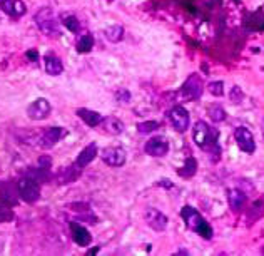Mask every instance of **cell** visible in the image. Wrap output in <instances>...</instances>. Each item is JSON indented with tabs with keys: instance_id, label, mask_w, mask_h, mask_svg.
<instances>
[{
	"instance_id": "1",
	"label": "cell",
	"mask_w": 264,
	"mask_h": 256,
	"mask_svg": "<svg viewBox=\"0 0 264 256\" xmlns=\"http://www.w3.org/2000/svg\"><path fill=\"white\" fill-rule=\"evenodd\" d=\"M181 218L184 219L186 226L189 228L191 231H194V233H197L201 238L204 239H211L213 238V228L208 221H206L204 218H202V214L199 213L196 208H192V206H184V208L181 209Z\"/></svg>"
},
{
	"instance_id": "2",
	"label": "cell",
	"mask_w": 264,
	"mask_h": 256,
	"mask_svg": "<svg viewBox=\"0 0 264 256\" xmlns=\"http://www.w3.org/2000/svg\"><path fill=\"white\" fill-rule=\"evenodd\" d=\"M192 139L194 142L204 151H209L213 148H217V131L211 128L204 121H197L192 129Z\"/></svg>"
},
{
	"instance_id": "3",
	"label": "cell",
	"mask_w": 264,
	"mask_h": 256,
	"mask_svg": "<svg viewBox=\"0 0 264 256\" xmlns=\"http://www.w3.org/2000/svg\"><path fill=\"white\" fill-rule=\"evenodd\" d=\"M35 24H37L39 28L47 37H52V39L60 37V27L59 24H57L55 15L52 14V10L48 9V7H44V9H40L37 14H35Z\"/></svg>"
},
{
	"instance_id": "4",
	"label": "cell",
	"mask_w": 264,
	"mask_h": 256,
	"mask_svg": "<svg viewBox=\"0 0 264 256\" xmlns=\"http://www.w3.org/2000/svg\"><path fill=\"white\" fill-rule=\"evenodd\" d=\"M19 196L25 203H35L40 198V182L30 176H24L17 181Z\"/></svg>"
},
{
	"instance_id": "5",
	"label": "cell",
	"mask_w": 264,
	"mask_h": 256,
	"mask_svg": "<svg viewBox=\"0 0 264 256\" xmlns=\"http://www.w3.org/2000/svg\"><path fill=\"white\" fill-rule=\"evenodd\" d=\"M202 91H204V82H202L201 76L191 74L188 79L184 80L181 87V96L184 101H197L201 99Z\"/></svg>"
},
{
	"instance_id": "6",
	"label": "cell",
	"mask_w": 264,
	"mask_h": 256,
	"mask_svg": "<svg viewBox=\"0 0 264 256\" xmlns=\"http://www.w3.org/2000/svg\"><path fill=\"white\" fill-rule=\"evenodd\" d=\"M168 117H169L170 124H172V128L176 129L177 132H186L189 129L191 117H189V112L186 111L182 105H174V107L169 111Z\"/></svg>"
},
{
	"instance_id": "7",
	"label": "cell",
	"mask_w": 264,
	"mask_h": 256,
	"mask_svg": "<svg viewBox=\"0 0 264 256\" xmlns=\"http://www.w3.org/2000/svg\"><path fill=\"white\" fill-rule=\"evenodd\" d=\"M234 141H236V144L239 146V149H241L242 153L254 154L256 141H254L253 132L247 128H238L236 131H234Z\"/></svg>"
},
{
	"instance_id": "8",
	"label": "cell",
	"mask_w": 264,
	"mask_h": 256,
	"mask_svg": "<svg viewBox=\"0 0 264 256\" xmlns=\"http://www.w3.org/2000/svg\"><path fill=\"white\" fill-rule=\"evenodd\" d=\"M100 157H102V161L107 166H111V168H120V166H124L125 159H127L125 151L122 148H119V146L105 148L102 151V154H100Z\"/></svg>"
},
{
	"instance_id": "9",
	"label": "cell",
	"mask_w": 264,
	"mask_h": 256,
	"mask_svg": "<svg viewBox=\"0 0 264 256\" xmlns=\"http://www.w3.org/2000/svg\"><path fill=\"white\" fill-rule=\"evenodd\" d=\"M144 151H145V154H149V156H152V157H164L166 154L169 153V142L162 136L152 137V139H149L145 142Z\"/></svg>"
},
{
	"instance_id": "10",
	"label": "cell",
	"mask_w": 264,
	"mask_h": 256,
	"mask_svg": "<svg viewBox=\"0 0 264 256\" xmlns=\"http://www.w3.org/2000/svg\"><path fill=\"white\" fill-rule=\"evenodd\" d=\"M66 136H67V129L59 128V126H57V128H48V129L44 131L42 136H40L39 144H40V148H42V149H50Z\"/></svg>"
},
{
	"instance_id": "11",
	"label": "cell",
	"mask_w": 264,
	"mask_h": 256,
	"mask_svg": "<svg viewBox=\"0 0 264 256\" xmlns=\"http://www.w3.org/2000/svg\"><path fill=\"white\" fill-rule=\"evenodd\" d=\"M144 219L154 231H164L166 228H168V223H169L168 216H166L162 211L156 209V208H147V209H145Z\"/></svg>"
},
{
	"instance_id": "12",
	"label": "cell",
	"mask_w": 264,
	"mask_h": 256,
	"mask_svg": "<svg viewBox=\"0 0 264 256\" xmlns=\"http://www.w3.org/2000/svg\"><path fill=\"white\" fill-rule=\"evenodd\" d=\"M50 111H52V107H50V104H48V101L44 99V97H40V99H35L34 102L28 105L27 114H28V117L34 121H44L48 117Z\"/></svg>"
},
{
	"instance_id": "13",
	"label": "cell",
	"mask_w": 264,
	"mask_h": 256,
	"mask_svg": "<svg viewBox=\"0 0 264 256\" xmlns=\"http://www.w3.org/2000/svg\"><path fill=\"white\" fill-rule=\"evenodd\" d=\"M0 9L14 19L22 17L27 12V7L22 0H0Z\"/></svg>"
},
{
	"instance_id": "14",
	"label": "cell",
	"mask_w": 264,
	"mask_h": 256,
	"mask_svg": "<svg viewBox=\"0 0 264 256\" xmlns=\"http://www.w3.org/2000/svg\"><path fill=\"white\" fill-rule=\"evenodd\" d=\"M71 233H72V239L77 243L79 246H89L91 245V241H92V236H91V233L87 231V228L82 226V225H79V223H75V221H71Z\"/></svg>"
},
{
	"instance_id": "15",
	"label": "cell",
	"mask_w": 264,
	"mask_h": 256,
	"mask_svg": "<svg viewBox=\"0 0 264 256\" xmlns=\"http://www.w3.org/2000/svg\"><path fill=\"white\" fill-rule=\"evenodd\" d=\"M97 153H99V149H97V144H96V142H92V144L85 146L82 151H80L79 156H77L75 164L79 166L80 169H84L85 166H89L92 161L96 159V157H97Z\"/></svg>"
},
{
	"instance_id": "16",
	"label": "cell",
	"mask_w": 264,
	"mask_h": 256,
	"mask_svg": "<svg viewBox=\"0 0 264 256\" xmlns=\"http://www.w3.org/2000/svg\"><path fill=\"white\" fill-rule=\"evenodd\" d=\"M17 184H14V182H0V198L3 199V203L15 206L17 205Z\"/></svg>"
},
{
	"instance_id": "17",
	"label": "cell",
	"mask_w": 264,
	"mask_h": 256,
	"mask_svg": "<svg viewBox=\"0 0 264 256\" xmlns=\"http://www.w3.org/2000/svg\"><path fill=\"white\" fill-rule=\"evenodd\" d=\"M77 116H79L80 119L89 126V128H97V126L102 123V119H104L99 112L91 111V109H84V107L77 109Z\"/></svg>"
},
{
	"instance_id": "18",
	"label": "cell",
	"mask_w": 264,
	"mask_h": 256,
	"mask_svg": "<svg viewBox=\"0 0 264 256\" xmlns=\"http://www.w3.org/2000/svg\"><path fill=\"white\" fill-rule=\"evenodd\" d=\"M227 201H229V206L234 213L242 209V206L246 205V194L239 189H229L227 191Z\"/></svg>"
},
{
	"instance_id": "19",
	"label": "cell",
	"mask_w": 264,
	"mask_h": 256,
	"mask_svg": "<svg viewBox=\"0 0 264 256\" xmlns=\"http://www.w3.org/2000/svg\"><path fill=\"white\" fill-rule=\"evenodd\" d=\"M100 124L104 126L105 131L109 134H114V136L124 131V123L120 119H117V117H104Z\"/></svg>"
},
{
	"instance_id": "20",
	"label": "cell",
	"mask_w": 264,
	"mask_h": 256,
	"mask_svg": "<svg viewBox=\"0 0 264 256\" xmlns=\"http://www.w3.org/2000/svg\"><path fill=\"white\" fill-rule=\"evenodd\" d=\"M46 71L48 76H59L64 72V64L59 57L48 55L46 57Z\"/></svg>"
},
{
	"instance_id": "21",
	"label": "cell",
	"mask_w": 264,
	"mask_h": 256,
	"mask_svg": "<svg viewBox=\"0 0 264 256\" xmlns=\"http://www.w3.org/2000/svg\"><path fill=\"white\" fill-rule=\"evenodd\" d=\"M80 176V168L77 164L71 166V168H66L62 171V174L59 176V184H67V182H72L75 181L77 178Z\"/></svg>"
},
{
	"instance_id": "22",
	"label": "cell",
	"mask_w": 264,
	"mask_h": 256,
	"mask_svg": "<svg viewBox=\"0 0 264 256\" xmlns=\"http://www.w3.org/2000/svg\"><path fill=\"white\" fill-rule=\"evenodd\" d=\"M104 34H105V37H107L109 42L117 44L124 39V27L122 26H111V27L105 28Z\"/></svg>"
},
{
	"instance_id": "23",
	"label": "cell",
	"mask_w": 264,
	"mask_h": 256,
	"mask_svg": "<svg viewBox=\"0 0 264 256\" xmlns=\"http://www.w3.org/2000/svg\"><path fill=\"white\" fill-rule=\"evenodd\" d=\"M196 171H197V161L194 159V157H188V159L184 161V168L177 171V174L184 178V179H189V178H192L194 174H196Z\"/></svg>"
},
{
	"instance_id": "24",
	"label": "cell",
	"mask_w": 264,
	"mask_h": 256,
	"mask_svg": "<svg viewBox=\"0 0 264 256\" xmlns=\"http://www.w3.org/2000/svg\"><path fill=\"white\" fill-rule=\"evenodd\" d=\"M77 52L79 54H87V52H91L92 49H94V37H92L91 34H85L82 35L79 40H77Z\"/></svg>"
},
{
	"instance_id": "25",
	"label": "cell",
	"mask_w": 264,
	"mask_h": 256,
	"mask_svg": "<svg viewBox=\"0 0 264 256\" xmlns=\"http://www.w3.org/2000/svg\"><path fill=\"white\" fill-rule=\"evenodd\" d=\"M208 114L211 117V121H214V123H222V121L226 119V111L222 105L219 104H211L209 109H208Z\"/></svg>"
},
{
	"instance_id": "26",
	"label": "cell",
	"mask_w": 264,
	"mask_h": 256,
	"mask_svg": "<svg viewBox=\"0 0 264 256\" xmlns=\"http://www.w3.org/2000/svg\"><path fill=\"white\" fill-rule=\"evenodd\" d=\"M62 24L66 26L71 32H79L80 30V24H79V19L72 14H62Z\"/></svg>"
},
{
	"instance_id": "27",
	"label": "cell",
	"mask_w": 264,
	"mask_h": 256,
	"mask_svg": "<svg viewBox=\"0 0 264 256\" xmlns=\"http://www.w3.org/2000/svg\"><path fill=\"white\" fill-rule=\"evenodd\" d=\"M28 176L34 178V179H37L39 182H47L48 178H50V174H48V169L46 168H35V169H28Z\"/></svg>"
},
{
	"instance_id": "28",
	"label": "cell",
	"mask_w": 264,
	"mask_h": 256,
	"mask_svg": "<svg viewBox=\"0 0 264 256\" xmlns=\"http://www.w3.org/2000/svg\"><path fill=\"white\" fill-rule=\"evenodd\" d=\"M161 128V124L157 121H144V123L137 124V131L139 134H151Z\"/></svg>"
},
{
	"instance_id": "29",
	"label": "cell",
	"mask_w": 264,
	"mask_h": 256,
	"mask_svg": "<svg viewBox=\"0 0 264 256\" xmlns=\"http://www.w3.org/2000/svg\"><path fill=\"white\" fill-rule=\"evenodd\" d=\"M208 91L216 97L224 96V82H221V80H213V82L208 85Z\"/></svg>"
},
{
	"instance_id": "30",
	"label": "cell",
	"mask_w": 264,
	"mask_h": 256,
	"mask_svg": "<svg viewBox=\"0 0 264 256\" xmlns=\"http://www.w3.org/2000/svg\"><path fill=\"white\" fill-rule=\"evenodd\" d=\"M229 99H231V102H234V104H241L242 102V99H244V92H242V89L239 87V85H234V87L231 89Z\"/></svg>"
},
{
	"instance_id": "31",
	"label": "cell",
	"mask_w": 264,
	"mask_h": 256,
	"mask_svg": "<svg viewBox=\"0 0 264 256\" xmlns=\"http://www.w3.org/2000/svg\"><path fill=\"white\" fill-rule=\"evenodd\" d=\"M12 219H14V211L10 209V205H7V203L0 205V223L12 221Z\"/></svg>"
},
{
	"instance_id": "32",
	"label": "cell",
	"mask_w": 264,
	"mask_h": 256,
	"mask_svg": "<svg viewBox=\"0 0 264 256\" xmlns=\"http://www.w3.org/2000/svg\"><path fill=\"white\" fill-rule=\"evenodd\" d=\"M116 99L122 104H127L129 101H131V92L125 91V89H119V91L116 92Z\"/></svg>"
},
{
	"instance_id": "33",
	"label": "cell",
	"mask_w": 264,
	"mask_h": 256,
	"mask_svg": "<svg viewBox=\"0 0 264 256\" xmlns=\"http://www.w3.org/2000/svg\"><path fill=\"white\" fill-rule=\"evenodd\" d=\"M39 166L40 168H46V169H50L52 166V159L48 156H40L39 157Z\"/></svg>"
},
{
	"instance_id": "34",
	"label": "cell",
	"mask_w": 264,
	"mask_h": 256,
	"mask_svg": "<svg viewBox=\"0 0 264 256\" xmlns=\"http://www.w3.org/2000/svg\"><path fill=\"white\" fill-rule=\"evenodd\" d=\"M25 57L28 60H32V62H35V60H39V52L35 51V49H32V51L25 52Z\"/></svg>"
},
{
	"instance_id": "35",
	"label": "cell",
	"mask_w": 264,
	"mask_h": 256,
	"mask_svg": "<svg viewBox=\"0 0 264 256\" xmlns=\"http://www.w3.org/2000/svg\"><path fill=\"white\" fill-rule=\"evenodd\" d=\"M69 208H71V209H80V211H89V206L85 205V203H72V205H69Z\"/></svg>"
},
{
	"instance_id": "36",
	"label": "cell",
	"mask_w": 264,
	"mask_h": 256,
	"mask_svg": "<svg viewBox=\"0 0 264 256\" xmlns=\"http://www.w3.org/2000/svg\"><path fill=\"white\" fill-rule=\"evenodd\" d=\"M97 251H99V248H92V250H89V253H87V255H96Z\"/></svg>"
},
{
	"instance_id": "37",
	"label": "cell",
	"mask_w": 264,
	"mask_h": 256,
	"mask_svg": "<svg viewBox=\"0 0 264 256\" xmlns=\"http://www.w3.org/2000/svg\"><path fill=\"white\" fill-rule=\"evenodd\" d=\"M263 136H264V123H263Z\"/></svg>"
},
{
	"instance_id": "38",
	"label": "cell",
	"mask_w": 264,
	"mask_h": 256,
	"mask_svg": "<svg viewBox=\"0 0 264 256\" xmlns=\"http://www.w3.org/2000/svg\"><path fill=\"white\" fill-rule=\"evenodd\" d=\"M263 253H264V248H263Z\"/></svg>"
}]
</instances>
